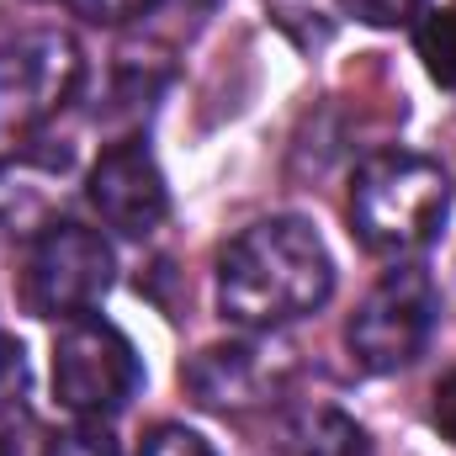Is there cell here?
Instances as JSON below:
<instances>
[{"mask_svg":"<svg viewBox=\"0 0 456 456\" xmlns=\"http://www.w3.org/2000/svg\"><path fill=\"white\" fill-rule=\"evenodd\" d=\"M138 456H218V452H213L208 436H197V430H186V425H154V430L143 436Z\"/></svg>","mask_w":456,"mask_h":456,"instance_id":"cell-13","label":"cell"},{"mask_svg":"<svg viewBox=\"0 0 456 456\" xmlns=\"http://www.w3.org/2000/svg\"><path fill=\"white\" fill-rule=\"evenodd\" d=\"M335 292V260L303 218H260L218 249V308L244 330H281L319 314Z\"/></svg>","mask_w":456,"mask_h":456,"instance_id":"cell-1","label":"cell"},{"mask_svg":"<svg viewBox=\"0 0 456 456\" xmlns=\"http://www.w3.org/2000/svg\"><path fill=\"white\" fill-rule=\"evenodd\" d=\"M345 11L366 27H403L425 11V0H345Z\"/></svg>","mask_w":456,"mask_h":456,"instance_id":"cell-14","label":"cell"},{"mask_svg":"<svg viewBox=\"0 0 456 456\" xmlns=\"http://www.w3.org/2000/svg\"><path fill=\"white\" fill-rule=\"evenodd\" d=\"M80 43L59 27H32L0 43V133H32L80 86Z\"/></svg>","mask_w":456,"mask_h":456,"instance_id":"cell-6","label":"cell"},{"mask_svg":"<svg viewBox=\"0 0 456 456\" xmlns=\"http://www.w3.org/2000/svg\"><path fill=\"white\" fill-rule=\"evenodd\" d=\"M43 456H117V441L102 419H86V425L53 436V441L43 446Z\"/></svg>","mask_w":456,"mask_h":456,"instance_id":"cell-12","label":"cell"},{"mask_svg":"<svg viewBox=\"0 0 456 456\" xmlns=\"http://www.w3.org/2000/svg\"><path fill=\"white\" fill-rule=\"evenodd\" d=\"M117 255L112 244L86 224L37 228L21 271V297L37 319H91V308L112 292Z\"/></svg>","mask_w":456,"mask_h":456,"instance_id":"cell-4","label":"cell"},{"mask_svg":"<svg viewBox=\"0 0 456 456\" xmlns=\"http://www.w3.org/2000/svg\"><path fill=\"white\" fill-rule=\"evenodd\" d=\"M436 324H441V292H436L430 271L393 265V271H382V281L350 314L345 350H350V361L361 371L387 377V371H403L409 361L425 355Z\"/></svg>","mask_w":456,"mask_h":456,"instance_id":"cell-3","label":"cell"},{"mask_svg":"<svg viewBox=\"0 0 456 456\" xmlns=\"http://www.w3.org/2000/svg\"><path fill=\"white\" fill-rule=\"evenodd\" d=\"M414 53L441 91H456V5L425 11V21L414 27Z\"/></svg>","mask_w":456,"mask_h":456,"instance_id":"cell-11","label":"cell"},{"mask_svg":"<svg viewBox=\"0 0 456 456\" xmlns=\"http://www.w3.org/2000/svg\"><path fill=\"white\" fill-rule=\"evenodd\" d=\"M430 425L456 446V366L436 382V393H430Z\"/></svg>","mask_w":456,"mask_h":456,"instance_id":"cell-16","label":"cell"},{"mask_svg":"<svg viewBox=\"0 0 456 456\" xmlns=\"http://www.w3.org/2000/svg\"><path fill=\"white\" fill-rule=\"evenodd\" d=\"M69 5H75V16H86V21H96V27H122V21L149 16L159 0H69Z\"/></svg>","mask_w":456,"mask_h":456,"instance_id":"cell-15","label":"cell"},{"mask_svg":"<svg viewBox=\"0 0 456 456\" xmlns=\"http://www.w3.org/2000/svg\"><path fill=\"white\" fill-rule=\"evenodd\" d=\"M281 456H377V452H371V436L350 414L330 409V403H314V409L287 414Z\"/></svg>","mask_w":456,"mask_h":456,"instance_id":"cell-9","label":"cell"},{"mask_svg":"<svg viewBox=\"0 0 456 456\" xmlns=\"http://www.w3.org/2000/svg\"><path fill=\"white\" fill-rule=\"evenodd\" d=\"M91 208L122 239H149L154 228L170 218V186H165L154 154L138 138L112 143L91 165Z\"/></svg>","mask_w":456,"mask_h":456,"instance_id":"cell-8","label":"cell"},{"mask_svg":"<svg viewBox=\"0 0 456 456\" xmlns=\"http://www.w3.org/2000/svg\"><path fill=\"white\" fill-rule=\"evenodd\" d=\"M143 382L133 340L107 319H75L53 340V398L75 419H112Z\"/></svg>","mask_w":456,"mask_h":456,"instance_id":"cell-5","label":"cell"},{"mask_svg":"<svg viewBox=\"0 0 456 456\" xmlns=\"http://www.w3.org/2000/svg\"><path fill=\"white\" fill-rule=\"evenodd\" d=\"M21 393V345L0 335V398Z\"/></svg>","mask_w":456,"mask_h":456,"instance_id":"cell-17","label":"cell"},{"mask_svg":"<svg viewBox=\"0 0 456 456\" xmlns=\"http://www.w3.org/2000/svg\"><path fill=\"white\" fill-rule=\"evenodd\" d=\"M452 213V181L414 149H382L350 175V228L371 255L403 260L436 244Z\"/></svg>","mask_w":456,"mask_h":456,"instance_id":"cell-2","label":"cell"},{"mask_svg":"<svg viewBox=\"0 0 456 456\" xmlns=\"http://www.w3.org/2000/svg\"><path fill=\"white\" fill-rule=\"evenodd\" d=\"M287 377H292V350L271 340V330L208 345L181 366V387L213 414H249V409L271 403L287 387Z\"/></svg>","mask_w":456,"mask_h":456,"instance_id":"cell-7","label":"cell"},{"mask_svg":"<svg viewBox=\"0 0 456 456\" xmlns=\"http://www.w3.org/2000/svg\"><path fill=\"white\" fill-rule=\"evenodd\" d=\"M53 170H32V165H5L0 170V233H27V228H48V197L37 181H48Z\"/></svg>","mask_w":456,"mask_h":456,"instance_id":"cell-10","label":"cell"}]
</instances>
